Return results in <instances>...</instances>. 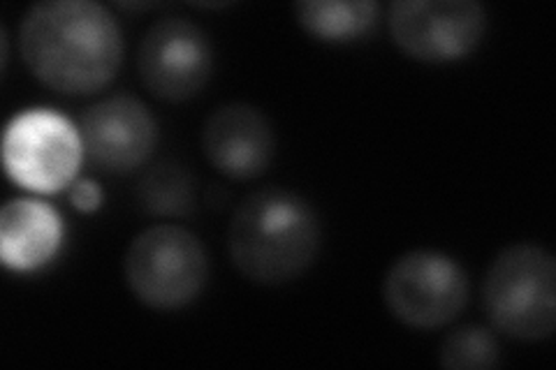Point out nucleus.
Instances as JSON below:
<instances>
[{
  "instance_id": "nucleus-1",
  "label": "nucleus",
  "mask_w": 556,
  "mask_h": 370,
  "mask_svg": "<svg viewBox=\"0 0 556 370\" xmlns=\"http://www.w3.org/2000/svg\"><path fill=\"white\" fill-rule=\"evenodd\" d=\"M20 47L30 75L65 95L100 91L124 63L114 14L93 0L35 3L22 20Z\"/></svg>"
},
{
  "instance_id": "nucleus-2",
  "label": "nucleus",
  "mask_w": 556,
  "mask_h": 370,
  "mask_svg": "<svg viewBox=\"0 0 556 370\" xmlns=\"http://www.w3.org/2000/svg\"><path fill=\"white\" fill-rule=\"evenodd\" d=\"M320 218L302 195L263 188L235 208L228 248L241 276L260 285H283L302 276L318 257Z\"/></svg>"
},
{
  "instance_id": "nucleus-3",
  "label": "nucleus",
  "mask_w": 556,
  "mask_h": 370,
  "mask_svg": "<svg viewBox=\"0 0 556 370\" xmlns=\"http://www.w3.org/2000/svg\"><path fill=\"white\" fill-rule=\"evenodd\" d=\"M482 306L510 339L543 341L556 324V261L535 243L501 251L484 276Z\"/></svg>"
},
{
  "instance_id": "nucleus-4",
  "label": "nucleus",
  "mask_w": 556,
  "mask_h": 370,
  "mask_svg": "<svg viewBox=\"0 0 556 370\" xmlns=\"http://www.w3.org/2000/svg\"><path fill=\"white\" fill-rule=\"evenodd\" d=\"M124 276L130 292L153 310H177L195 302L208 276L202 241L179 225H153L126 251Z\"/></svg>"
},
{
  "instance_id": "nucleus-5",
  "label": "nucleus",
  "mask_w": 556,
  "mask_h": 370,
  "mask_svg": "<svg viewBox=\"0 0 556 370\" xmlns=\"http://www.w3.org/2000/svg\"><path fill=\"white\" fill-rule=\"evenodd\" d=\"M468 276L437 251H410L382 280V302L399 322L413 329H439L455 322L468 304Z\"/></svg>"
},
{
  "instance_id": "nucleus-6",
  "label": "nucleus",
  "mask_w": 556,
  "mask_h": 370,
  "mask_svg": "<svg viewBox=\"0 0 556 370\" xmlns=\"http://www.w3.org/2000/svg\"><path fill=\"white\" fill-rule=\"evenodd\" d=\"M81 153V135L65 116L51 110L14 116L3 139V165L10 179L45 195L73 183Z\"/></svg>"
},
{
  "instance_id": "nucleus-7",
  "label": "nucleus",
  "mask_w": 556,
  "mask_h": 370,
  "mask_svg": "<svg viewBox=\"0 0 556 370\" xmlns=\"http://www.w3.org/2000/svg\"><path fill=\"white\" fill-rule=\"evenodd\" d=\"M486 16L476 0H396L390 33L406 56L447 63L473 54L484 38Z\"/></svg>"
},
{
  "instance_id": "nucleus-8",
  "label": "nucleus",
  "mask_w": 556,
  "mask_h": 370,
  "mask_svg": "<svg viewBox=\"0 0 556 370\" xmlns=\"http://www.w3.org/2000/svg\"><path fill=\"white\" fill-rule=\"evenodd\" d=\"M212 69L214 49L208 35L184 16L153 22L137 49L139 79L155 98L167 102L198 95Z\"/></svg>"
},
{
  "instance_id": "nucleus-9",
  "label": "nucleus",
  "mask_w": 556,
  "mask_h": 370,
  "mask_svg": "<svg viewBox=\"0 0 556 370\" xmlns=\"http://www.w3.org/2000/svg\"><path fill=\"white\" fill-rule=\"evenodd\" d=\"M81 144L100 169L126 174L149 161L159 144V123L144 102L114 95L84 112Z\"/></svg>"
},
{
  "instance_id": "nucleus-10",
  "label": "nucleus",
  "mask_w": 556,
  "mask_h": 370,
  "mask_svg": "<svg viewBox=\"0 0 556 370\" xmlns=\"http://www.w3.org/2000/svg\"><path fill=\"white\" fill-rule=\"evenodd\" d=\"M202 149L206 161L223 176L251 181L269 169L276 137L263 112L251 104L232 102L218 107L204 123Z\"/></svg>"
},
{
  "instance_id": "nucleus-11",
  "label": "nucleus",
  "mask_w": 556,
  "mask_h": 370,
  "mask_svg": "<svg viewBox=\"0 0 556 370\" xmlns=\"http://www.w3.org/2000/svg\"><path fill=\"white\" fill-rule=\"evenodd\" d=\"M61 237V216L45 202L12 200L0 210V257L10 269L42 267L59 251Z\"/></svg>"
},
{
  "instance_id": "nucleus-12",
  "label": "nucleus",
  "mask_w": 556,
  "mask_h": 370,
  "mask_svg": "<svg viewBox=\"0 0 556 370\" xmlns=\"http://www.w3.org/2000/svg\"><path fill=\"white\" fill-rule=\"evenodd\" d=\"M302 28L320 40H353L378 20L374 0H302L294 5Z\"/></svg>"
},
{
  "instance_id": "nucleus-13",
  "label": "nucleus",
  "mask_w": 556,
  "mask_h": 370,
  "mask_svg": "<svg viewBox=\"0 0 556 370\" xmlns=\"http://www.w3.org/2000/svg\"><path fill=\"white\" fill-rule=\"evenodd\" d=\"M195 176L179 163L153 165L137 186V204L149 216L184 218L195 210Z\"/></svg>"
},
{
  "instance_id": "nucleus-14",
  "label": "nucleus",
  "mask_w": 556,
  "mask_h": 370,
  "mask_svg": "<svg viewBox=\"0 0 556 370\" xmlns=\"http://www.w3.org/2000/svg\"><path fill=\"white\" fill-rule=\"evenodd\" d=\"M498 361L501 349L494 333L476 324L452 331L439 352V363L450 370H486Z\"/></svg>"
},
{
  "instance_id": "nucleus-15",
  "label": "nucleus",
  "mask_w": 556,
  "mask_h": 370,
  "mask_svg": "<svg viewBox=\"0 0 556 370\" xmlns=\"http://www.w3.org/2000/svg\"><path fill=\"white\" fill-rule=\"evenodd\" d=\"M70 200H73V204L84 210V214H91V210H96L102 202V192L98 188V183L93 181H79L75 183L73 192H70Z\"/></svg>"
}]
</instances>
